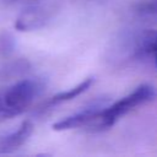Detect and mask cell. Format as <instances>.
I'll return each mask as SVG.
<instances>
[{
    "instance_id": "6da1fadb",
    "label": "cell",
    "mask_w": 157,
    "mask_h": 157,
    "mask_svg": "<svg viewBox=\"0 0 157 157\" xmlns=\"http://www.w3.org/2000/svg\"><path fill=\"white\" fill-rule=\"evenodd\" d=\"M43 85L38 80H22L0 94V119H10L26 112L40 94Z\"/></svg>"
},
{
    "instance_id": "7a4b0ae2",
    "label": "cell",
    "mask_w": 157,
    "mask_h": 157,
    "mask_svg": "<svg viewBox=\"0 0 157 157\" xmlns=\"http://www.w3.org/2000/svg\"><path fill=\"white\" fill-rule=\"evenodd\" d=\"M156 96H157V92L155 87L150 85H141L137 88H135L130 94L120 98L119 101L114 102L108 107H103L91 125H93L97 129L110 128L123 115H125L134 108L152 101Z\"/></svg>"
},
{
    "instance_id": "8992f818",
    "label": "cell",
    "mask_w": 157,
    "mask_h": 157,
    "mask_svg": "<svg viewBox=\"0 0 157 157\" xmlns=\"http://www.w3.org/2000/svg\"><path fill=\"white\" fill-rule=\"evenodd\" d=\"M139 50L145 54L153 55L157 66V31L148 29L141 34L139 39Z\"/></svg>"
},
{
    "instance_id": "3957f363",
    "label": "cell",
    "mask_w": 157,
    "mask_h": 157,
    "mask_svg": "<svg viewBox=\"0 0 157 157\" xmlns=\"http://www.w3.org/2000/svg\"><path fill=\"white\" fill-rule=\"evenodd\" d=\"M102 108L103 107L99 103L94 104V105H90L70 117L64 118L63 120L56 121L55 124H53V129L60 131V130H69V129L80 128V126H83L87 124H92Z\"/></svg>"
},
{
    "instance_id": "52a82bcc",
    "label": "cell",
    "mask_w": 157,
    "mask_h": 157,
    "mask_svg": "<svg viewBox=\"0 0 157 157\" xmlns=\"http://www.w3.org/2000/svg\"><path fill=\"white\" fill-rule=\"evenodd\" d=\"M140 12L148 15H157V0H145L137 6Z\"/></svg>"
},
{
    "instance_id": "5b68a950",
    "label": "cell",
    "mask_w": 157,
    "mask_h": 157,
    "mask_svg": "<svg viewBox=\"0 0 157 157\" xmlns=\"http://www.w3.org/2000/svg\"><path fill=\"white\" fill-rule=\"evenodd\" d=\"M94 78L93 77H87L86 80H83L81 83H78L77 86L67 90V91H64L61 93H58L56 96H54L50 101V104H56V103H61V102H65V101H70L77 96H80L81 93H83L85 91H87L92 83H93Z\"/></svg>"
},
{
    "instance_id": "277c9868",
    "label": "cell",
    "mask_w": 157,
    "mask_h": 157,
    "mask_svg": "<svg viewBox=\"0 0 157 157\" xmlns=\"http://www.w3.org/2000/svg\"><path fill=\"white\" fill-rule=\"evenodd\" d=\"M32 130H33V125L29 121H25L13 134H11L10 136L6 137V140L4 141V144H2L1 147L5 151L17 148L18 146H21L31 136Z\"/></svg>"
}]
</instances>
